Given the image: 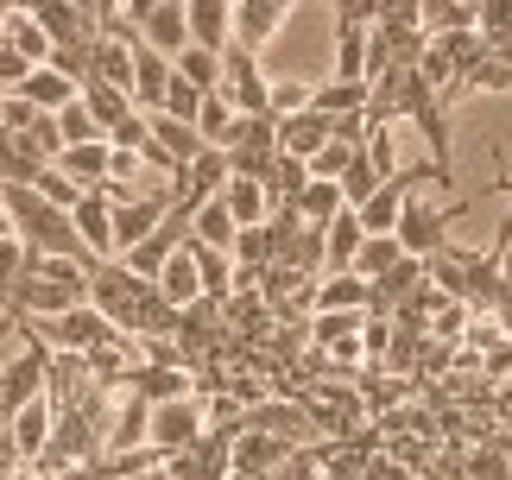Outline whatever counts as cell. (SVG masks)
Returning <instances> with one entry per match:
<instances>
[{"instance_id":"5bb4252c","label":"cell","mask_w":512,"mask_h":480,"mask_svg":"<svg viewBox=\"0 0 512 480\" xmlns=\"http://www.w3.org/2000/svg\"><path fill=\"white\" fill-rule=\"evenodd\" d=\"M152 285H159V297H165L171 310H190L196 297H203V278H196V253H190V240L159 266V278H152Z\"/></svg>"},{"instance_id":"8d00e7d4","label":"cell","mask_w":512,"mask_h":480,"mask_svg":"<svg viewBox=\"0 0 512 480\" xmlns=\"http://www.w3.org/2000/svg\"><path fill=\"white\" fill-rule=\"evenodd\" d=\"M354 158H361V152H348V146H336V139H329V146H323L317 158H310V165H304V171H310V177H317V184H342V171L354 165Z\"/></svg>"},{"instance_id":"8fae6325","label":"cell","mask_w":512,"mask_h":480,"mask_svg":"<svg viewBox=\"0 0 512 480\" xmlns=\"http://www.w3.org/2000/svg\"><path fill=\"white\" fill-rule=\"evenodd\" d=\"M171 480H234V462H228V436H196L184 455H171L165 462Z\"/></svg>"},{"instance_id":"ba28073f","label":"cell","mask_w":512,"mask_h":480,"mask_svg":"<svg viewBox=\"0 0 512 480\" xmlns=\"http://www.w3.org/2000/svg\"><path fill=\"white\" fill-rule=\"evenodd\" d=\"M165 215H171V190L165 196H127V203H114V259L140 247V240L165 222Z\"/></svg>"},{"instance_id":"7c38bea8","label":"cell","mask_w":512,"mask_h":480,"mask_svg":"<svg viewBox=\"0 0 512 480\" xmlns=\"http://www.w3.org/2000/svg\"><path fill=\"white\" fill-rule=\"evenodd\" d=\"M184 234H190V222H184V215H165V222H159V228H152V234L140 240V247H133V253H121V266H127L133 278H146V285H152V278H159V266H165V259H171L177 247H184Z\"/></svg>"},{"instance_id":"4fadbf2b","label":"cell","mask_w":512,"mask_h":480,"mask_svg":"<svg viewBox=\"0 0 512 480\" xmlns=\"http://www.w3.org/2000/svg\"><path fill=\"white\" fill-rule=\"evenodd\" d=\"M184 26H190V45L222 57L234 45V0H184Z\"/></svg>"},{"instance_id":"d4e9b609","label":"cell","mask_w":512,"mask_h":480,"mask_svg":"<svg viewBox=\"0 0 512 480\" xmlns=\"http://www.w3.org/2000/svg\"><path fill=\"white\" fill-rule=\"evenodd\" d=\"M171 76H184L196 95H215V89H222V57L203 51V45H184V51L171 57Z\"/></svg>"},{"instance_id":"e0dca14e","label":"cell","mask_w":512,"mask_h":480,"mask_svg":"<svg viewBox=\"0 0 512 480\" xmlns=\"http://www.w3.org/2000/svg\"><path fill=\"white\" fill-rule=\"evenodd\" d=\"M57 171H64L76 190H102V184H108V139H89V146H70L64 158H57Z\"/></svg>"},{"instance_id":"836d02e7","label":"cell","mask_w":512,"mask_h":480,"mask_svg":"<svg viewBox=\"0 0 512 480\" xmlns=\"http://www.w3.org/2000/svg\"><path fill=\"white\" fill-rule=\"evenodd\" d=\"M310 89H317V83H304V76H285V83H272V95H266V114H272V120H291V114H304V108H310Z\"/></svg>"},{"instance_id":"ee69618b","label":"cell","mask_w":512,"mask_h":480,"mask_svg":"<svg viewBox=\"0 0 512 480\" xmlns=\"http://www.w3.org/2000/svg\"><path fill=\"white\" fill-rule=\"evenodd\" d=\"M146 480H171V474H165V468H152V474H146Z\"/></svg>"},{"instance_id":"603a6c76","label":"cell","mask_w":512,"mask_h":480,"mask_svg":"<svg viewBox=\"0 0 512 480\" xmlns=\"http://www.w3.org/2000/svg\"><path fill=\"white\" fill-rule=\"evenodd\" d=\"M304 184H310V171H304V158H272V171L260 177V190H266V209H291L304 196Z\"/></svg>"},{"instance_id":"7402d4cb","label":"cell","mask_w":512,"mask_h":480,"mask_svg":"<svg viewBox=\"0 0 512 480\" xmlns=\"http://www.w3.org/2000/svg\"><path fill=\"white\" fill-rule=\"evenodd\" d=\"M418 32H424V38L475 32V0H430V7H418Z\"/></svg>"},{"instance_id":"d6a6232c","label":"cell","mask_w":512,"mask_h":480,"mask_svg":"<svg viewBox=\"0 0 512 480\" xmlns=\"http://www.w3.org/2000/svg\"><path fill=\"white\" fill-rule=\"evenodd\" d=\"M228 133H234V108L222 95H203V108H196V139H203V146H222Z\"/></svg>"},{"instance_id":"ffe728a7","label":"cell","mask_w":512,"mask_h":480,"mask_svg":"<svg viewBox=\"0 0 512 480\" xmlns=\"http://www.w3.org/2000/svg\"><path fill=\"white\" fill-rule=\"evenodd\" d=\"M367 102H373V89H367V83H336V76H329V83H317V89H310V108H317L323 120L367 114Z\"/></svg>"},{"instance_id":"6da1fadb","label":"cell","mask_w":512,"mask_h":480,"mask_svg":"<svg viewBox=\"0 0 512 480\" xmlns=\"http://www.w3.org/2000/svg\"><path fill=\"white\" fill-rule=\"evenodd\" d=\"M475 203H456V196H443V203H411L399 209V228H392V240H399V253L405 259H437L443 247H449V222L456 215H468Z\"/></svg>"},{"instance_id":"ab89813d","label":"cell","mask_w":512,"mask_h":480,"mask_svg":"<svg viewBox=\"0 0 512 480\" xmlns=\"http://www.w3.org/2000/svg\"><path fill=\"white\" fill-rule=\"evenodd\" d=\"M32 190H38V196H45V203H51V209H64V215H70L76 203H83V190H76V184H70V177H64V171H57V165H51L45 177H38V184H32Z\"/></svg>"},{"instance_id":"f1b7e54d","label":"cell","mask_w":512,"mask_h":480,"mask_svg":"<svg viewBox=\"0 0 512 480\" xmlns=\"http://www.w3.org/2000/svg\"><path fill=\"white\" fill-rule=\"evenodd\" d=\"M399 259H405V253H399V240H392V234H367V240H361V253H354V266H348V272L361 278V285H373V278H386L392 266H399Z\"/></svg>"},{"instance_id":"7bdbcfd3","label":"cell","mask_w":512,"mask_h":480,"mask_svg":"<svg viewBox=\"0 0 512 480\" xmlns=\"http://www.w3.org/2000/svg\"><path fill=\"white\" fill-rule=\"evenodd\" d=\"M7 19H13V7H7V0H0V32H7Z\"/></svg>"},{"instance_id":"b9f144b4","label":"cell","mask_w":512,"mask_h":480,"mask_svg":"<svg viewBox=\"0 0 512 480\" xmlns=\"http://www.w3.org/2000/svg\"><path fill=\"white\" fill-rule=\"evenodd\" d=\"M0 240H13V222H7V209H0Z\"/></svg>"},{"instance_id":"f546056e","label":"cell","mask_w":512,"mask_h":480,"mask_svg":"<svg viewBox=\"0 0 512 480\" xmlns=\"http://www.w3.org/2000/svg\"><path fill=\"white\" fill-rule=\"evenodd\" d=\"M0 45H7V51H19V57H26L32 70H38V64H45V57H51V38L32 26V13H26V7H13L7 32H0Z\"/></svg>"},{"instance_id":"60d3db41","label":"cell","mask_w":512,"mask_h":480,"mask_svg":"<svg viewBox=\"0 0 512 480\" xmlns=\"http://www.w3.org/2000/svg\"><path fill=\"white\" fill-rule=\"evenodd\" d=\"M32 259H38V253H26L19 240H0V291H7L13 278H26V266H32Z\"/></svg>"},{"instance_id":"7a4b0ae2","label":"cell","mask_w":512,"mask_h":480,"mask_svg":"<svg viewBox=\"0 0 512 480\" xmlns=\"http://www.w3.org/2000/svg\"><path fill=\"white\" fill-rule=\"evenodd\" d=\"M215 152L228 158V177H253L260 184L272 171V158H279V120L272 114H234V133Z\"/></svg>"},{"instance_id":"9a60e30c","label":"cell","mask_w":512,"mask_h":480,"mask_svg":"<svg viewBox=\"0 0 512 480\" xmlns=\"http://www.w3.org/2000/svg\"><path fill=\"white\" fill-rule=\"evenodd\" d=\"M165 83H171V57L133 45V114H159Z\"/></svg>"},{"instance_id":"484cf974","label":"cell","mask_w":512,"mask_h":480,"mask_svg":"<svg viewBox=\"0 0 512 480\" xmlns=\"http://www.w3.org/2000/svg\"><path fill=\"white\" fill-rule=\"evenodd\" d=\"M342 209H348V203H342V184H317V177H310V184H304V196L291 203V215H298L304 228H329Z\"/></svg>"},{"instance_id":"d6986e66","label":"cell","mask_w":512,"mask_h":480,"mask_svg":"<svg viewBox=\"0 0 512 480\" xmlns=\"http://www.w3.org/2000/svg\"><path fill=\"white\" fill-rule=\"evenodd\" d=\"M19 102H32L38 114H57V108L76 102V83H70V76H57L51 64H38L26 83H19Z\"/></svg>"},{"instance_id":"5b68a950","label":"cell","mask_w":512,"mask_h":480,"mask_svg":"<svg viewBox=\"0 0 512 480\" xmlns=\"http://www.w3.org/2000/svg\"><path fill=\"white\" fill-rule=\"evenodd\" d=\"M196 436H203V398H171V405H152V424H146V443L165 455H184Z\"/></svg>"},{"instance_id":"74e56055","label":"cell","mask_w":512,"mask_h":480,"mask_svg":"<svg viewBox=\"0 0 512 480\" xmlns=\"http://www.w3.org/2000/svg\"><path fill=\"white\" fill-rule=\"evenodd\" d=\"M373 190H380V177H373V165H367V152H361V158H354V165L342 171V203H348V209H361V203H367Z\"/></svg>"},{"instance_id":"30bf717a","label":"cell","mask_w":512,"mask_h":480,"mask_svg":"<svg viewBox=\"0 0 512 480\" xmlns=\"http://www.w3.org/2000/svg\"><path fill=\"white\" fill-rule=\"evenodd\" d=\"M285 19H291V0H234V45L260 57V45L279 38Z\"/></svg>"},{"instance_id":"83f0119b","label":"cell","mask_w":512,"mask_h":480,"mask_svg":"<svg viewBox=\"0 0 512 480\" xmlns=\"http://www.w3.org/2000/svg\"><path fill=\"white\" fill-rule=\"evenodd\" d=\"M234 234H241V228H234V222H228V209H222V203H203V209H196V215H190V247H209V253H228V247H234Z\"/></svg>"},{"instance_id":"8992f818","label":"cell","mask_w":512,"mask_h":480,"mask_svg":"<svg viewBox=\"0 0 512 480\" xmlns=\"http://www.w3.org/2000/svg\"><path fill=\"white\" fill-rule=\"evenodd\" d=\"M102 335H108V323H102V316H95L89 304H70V310H57L51 323L38 329V342H45L51 354H70V360H83L95 342H102Z\"/></svg>"},{"instance_id":"9c48e42d","label":"cell","mask_w":512,"mask_h":480,"mask_svg":"<svg viewBox=\"0 0 512 480\" xmlns=\"http://www.w3.org/2000/svg\"><path fill=\"white\" fill-rule=\"evenodd\" d=\"M51 417H57L51 398H32V405H19V411L7 417V430H0V436H7V449H13L26 468H32L38 455H45V443H51Z\"/></svg>"},{"instance_id":"cb8c5ba5","label":"cell","mask_w":512,"mask_h":480,"mask_svg":"<svg viewBox=\"0 0 512 480\" xmlns=\"http://www.w3.org/2000/svg\"><path fill=\"white\" fill-rule=\"evenodd\" d=\"M323 234V259H329V272H348L354 266V253H361V222H354V209H342L336 215V222H329V228H317Z\"/></svg>"},{"instance_id":"e575fe53","label":"cell","mask_w":512,"mask_h":480,"mask_svg":"<svg viewBox=\"0 0 512 480\" xmlns=\"http://www.w3.org/2000/svg\"><path fill=\"white\" fill-rule=\"evenodd\" d=\"M51 120H57V139H64V152H70V146H89V139H102V127H95V120H89V108H83V102L57 108Z\"/></svg>"},{"instance_id":"2e32d148","label":"cell","mask_w":512,"mask_h":480,"mask_svg":"<svg viewBox=\"0 0 512 480\" xmlns=\"http://www.w3.org/2000/svg\"><path fill=\"white\" fill-rule=\"evenodd\" d=\"M323 146H329V120H323L317 108H304V114L279 120V152H285V158H304V165H310V158H317Z\"/></svg>"},{"instance_id":"f35d334b","label":"cell","mask_w":512,"mask_h":480,"mask_svg":"<svg viewBox=\"0 0 512 480\" xmlns=\"http://www.w3.org/2000/svg\"><path fill=\"white\" fill-rule=\"evenodd\" d=\"M354 348H361V360H386V348H392V316H361Z\"/></svg>"},{"instance_id":"4316f807","label":"cell","mask_w":512,"mask_h":480,"mask_svg":"<svg viewBox=\"0 0 512 480\" xmlns=\"http://www.w3.org/2000/svg\"><path fill=\"white\" fill-rule=\"evenodd\" d=\"M317 310H348V316H367V285L354 272H323L317 278Z\"/></svg>"},{"instance_id":"44dd1931","label":"cell","mask_w":512,"mask_h":480,"mask_svg":"<svg viewBox=\"0 0 512 480\" xmlns=\"http://www.w3.org/2000/svg\"><path fill=\"white\" fill-rule=\"evenodd\" d=\"M76 102L89 108V120L102 127V139H108V127H121V120L133 114V95H127V89H108V83H95V76H89L83 89H76Z\"/></svg>"},{"instance_id":"1f68e13d","label":"cell","mask_w":512,"mask_h":480,"mask_svg":"<svg viewBox=\"0 0 512 480\" xmlns=\"http://www.w3.org/2000/svg\"><path fill=\"white\" fill-rule=\"evenodd\" d=\"M361 152H367V165H373V177H380V184H392V177L405 171V165H399V139H392V127H373Z\"/></svg>"},{"instance_id":"3957f363","label":"cell","mask_w":512,"mask_h":480,"mask_svg":"<svg viewBox=\"0 0 512 480\" xmlns=\"http://www.w3.org/2000/svg\"><path fill=\"white\" fill-rule=\"evenodd\" d=\"M121 19H127L133 32H140V45H146V51H159V57H177V51L190 45L184 0H133Z\"/></svg>"},{"instance_id":"4dcf8cb0","label":"cell","mask_w":512,"mask_h":480,"mask_svg":"<svg viewBox=\"0 0 512 480\" xmlns=\"http://www.w3.org/2000/svg\"><path fill=\"white\" fill-rule=\"evenodd\" d=\"M361 64H367V32L336 19V83H361Z\"/></svg>"},{"instance_id":"ac0fdd59","label":"cell","mask_w":512,"mask_h":480,"mask_svg":"<svg viewBox=\"0 0 512 480\" xmlns=\"http://www.w3.org/2000/svg\"><path fill=\"white\" fill-rule=\"evenodd\" d=\"M215 203L228 209V222H234V228H260L266 215H272V209H266V190L253 184V177H228V184H222V196H215Z\"/></svg>"},{"instance_id":"52a82bcc","label":"cell","mask_w":512,"mask_h":480,"mask_svg":"<svg viewBox=\"0 0 512 480\" xmlns=\"http://www.w3.org/2000/svg\"><path fill=\"white\" fill-rule=\"evenodd\" d=\"M424 177L430 171H399V177H392V184H380V190H373L367 196V203L361 209H354V222H361V234H392V228H399V209L411 203V196H418V184H424Z\"/></svg>"},{"instance_id":"277c9868","label":"cell","mask_w":512,"mask_h":480,"mask_svg":"<svg viewBox=\"0 0 512 480\" xmlns=\"http://www.w3.org/2000/svg\"><path fill=\"white\" fill-rule=\"evenodd\" d=\"M222 102L234 108V114H266V95H272V83H266V70H260V57L253 51H241V45H228L222 51Z\"/></svg>"},{"instance_id":"d590c367","label":"cell","mask_w":512,"mask_h":480,"mask_svg":"<svg viewBox=\"0 0 512 480\" xmlns=\"http://www.w3.org/2000/svg\"><path fill=\"white\" fill-rule=\"evenodd\" d=\"M146 114H127L121 120V127H108V152H127V158H140V165H146Z\"/></svg>"}]
</instances>
